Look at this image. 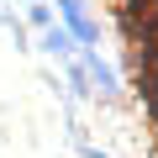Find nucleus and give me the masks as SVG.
<instances>
[{"mask_svg":"<svg viewBox=\"0 0 158 158\" xmlns=\"http://www.w3.org/2000/svg\"><path fill=\"white\" fill-rule=\"evenodd\" d=\"M58 11H63V21L74 27V37L79 42H95V27H90V16L79 11V0H58Z\"/></svg>","mask_w":158,"mask_h":158,"instance_id":"1","label":"nucleus"},{"mask_svg":"<svg viewBox=\"0 0 158 158\" xmlns=\"http://www.w3.org/2000/svg\"><path fill=\"white\" fill-rule=\"evenodd\" d=\"M85 63H90V74H95V85H100V90H106V95H111V90H116V79H111V69H106V63H100V58H95V53H90V58H85Z\"/></svg>","mask_w":158,"mask_h":158,"instance_id":"2","label":"nucleus"},{"mask_svg":"<svg viewBox=\"0 0 158 158\" xmlns=\"http://www.w3.org/2000/svg\"><path fill=\"white\" fill-rule=\"evenodd\" d=\"M48 48H53V53H69V48H74V37H63V32H48Z\"/></svg>","mask_w":158,"mask_h":158,"instance_id":"3","label":"nucleus"}]
</instances>
